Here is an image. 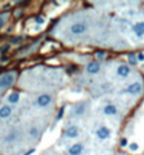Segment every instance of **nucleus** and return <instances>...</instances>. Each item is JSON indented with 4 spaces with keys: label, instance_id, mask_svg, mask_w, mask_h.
Masks as SVG:
<instances>
[{
    "label": "nucleus",
    "instance_id": "ddd939ff",
    "mask_svg": "<svg viewBox=\"0 0 144 155\" xmlns=\"http://www.w3.org/2000/svg\"><path fill=\"white\" fill-rule=\"evenodd\" d=\"M17 139H18V131L17 130H10L7 133V134L4 136V143H7V144H11V143H16Z\"/></svg>",
    "mask_w": 144,
    "mask_h": 155
},
{
    "label": "nucleus",
    "instance_id": "4468645a",
    "mask_svg": "<svg viewBox=\"0 0 144 155\" xmlns=\"http://www.w3.org/2000/svg\"><path fill=\"white\" fill-rule=\"evenodd\" d=\"M118 108H116L115 105H112V103H108V105L104 106V113L106 115V116H116L118 115Z\"/></svg>",
    "mask_w": 144,
    "mask_h": 155
},
{
    "label": "nucleus",
    "instance_id": "f3484780",
    "mask_svg": "<svg viewBox=\"0 0 144 155\" xmlns=\"http://www.w3.org/2000/svg\"><path fill=\"white\" fill-rule=\"evenodd\" d=\"M129 63L132 66L137 64V59H136V55H134V53H130V55H129Z\"/></svg>",
    "mask_w": 144,
    "mask_h": 155
},
{
    "label": "nucleus",
    "instance_id": "f257e3e1",
    "mask_svg": "<svg viewBox=\"0 0 144 155\" xmlns=\"http://www.w3.org/2000/svg\"><path fill=\"white\" fill-rule=\"evenodd\" d=\"M16 71H10L3 76H0V90H6L8 87H11L16 81Z\"/></svg>",
    "mask_w": 144,
    "mask_h": 155
},
{
    "label": "nucleus",
    "instance_id": "39448f33",
    "mask_svg": "<svg viewBox=\"0 0 144 155\" xmlns=\"http://www.w3.org/2000/svg\"><path fill=\"white\" fill-rule=\"evenodd\" d=\"M95 137L100 141H105V140H108L111 137V129L106 126H101L100 129H97L95 130Z\"/></svg>",
    "mask_w": 144,
    "mask_h": 155
},
{
    "label": "nucleus",
    "instance_id": "5701e85b",
    "mask_svg": "<svg viewBox=\"0 0 144 155\" xmlns=\"http://www.w3.org/2000/svg\"><path fill=\"white\" fill-rule=\"evenodd\" d=\"M136 59H137V61H144V53H139V55H136Z\"/></svg>",
    "mask_w": 144,
    "mask_h": 155
},
{
    "label": "nucleus",
    "instance_id": "dca6fc26",
    "mask_svg": "<svg viewBox=\"0 0 144 155\" xmlns=\"http://www.w3.org/2000/svg\"><path fill=\"white\" fill-rule=\"evenodd\" d=\"M38 136H39V129H38V127H31L28 130L29 139H38Z\"/></svg>",
    "mask_w": 144,
    "mask_h": 155
},
{
    "label": "nucleus",
    "instance_id": "1a4fd4ad",
    "mask_svg": "<svg viewBox=\"0 0 144 155\" xmlns=\"http://www.w3.org/2000/svg\"><path fill=\"white\" fill-rule=\"evenodd\" d=\"M87 110V103L85 102H78L77 105L73 106V110H72V115L74 116H83Z\"/></svg>",
    "mask_w": 144,
    "mask_h": 155
},
{
    "label": "nucleus",
    "instance_id": "2eb2a0df",
    "mask_svg": "<svg viewBox=\"0 0 144 155\" xmlns=\"http://www.w3.org/2000/svg\"><path fill=\"white\" fill-rule=\"evenodd\" d=\"M18 101H20V94H18V92H11V94L7 97V102L10 103V106L17 103Z\"/></svg>",
    "mask_w": 144,
    "mask_h": 155
},
{
    "label": "nucleus",
    "instance_id": "0eeeda50",
    "mask_svg": "<svg viewBox=\"0 0 144 155\" xmlns=\"http://www.w3.org/2000/svg\"><path fill=\"white\" fill-rule=\"evenodd\" d=\"M85 151L84 148V144L81 143H74L73 145H70L67 150V154L69 155H83Z\"/></svg>",
    "mask_w": 144,
    "mask_h": 155
},
{
    "label": "nucleus",
    "instance_id": "6e6552de",
    "mask_svg": "<svg viewBox=\"0 0 144 155\" xmlns=\"http://www.w3.org/2000/svg\"><path fill=\"white\" fill-rule=\"evenodd\" d=\"M100 70H101V63L98 60L88 63L87 67H85V71H87L88 76H95V74L100 73Z\"/></svg>",
    "mask_w": 144,
    "mask_h": 155
},
{
    "label": "nucleus",
    "instance_id": "423d86ee",
    "mask_svg": "<svg viewBox=\"0 0 144 155\" xmlns=\"http://www.w3.org/2000/svg\"><path fill=\"white\" fill-rule=\"evenodd\" d=\"M52 103V95L49 94H41L38 98H36V105L38 108H48L49 105Z\"/></svg>",
    "mask_w": 144,
    "mask_h": 155
},
{
    "label": "nucleus",
    "instance_id": "f8f14e48",
    "mask_svg": "<svg viewBox=\"0 0 144 155\" xmlns=\"http://www.w3.org/2000/svg\"><path fill=\"white\" fill-rule=\"evenodd\" d=\"M13 115V108L10 105H3L0 106V119H8Z\"/></svg>",
    "mask_w": 144,
    "mask_h": 155
},
{
    "label": "nucleus",
    "instance_id": "20e7f679",
    "mask_svg": "<svg viewBox=\"0 0 144 155\" xmlns=\"http://www.w3.org/2000/svg\"><path fill=\"white\" fill-rule=\"evenodd\" d=\"M63 136L66 139H70V140H74V139H78V136H80V130H78V127L74 126V124H70L64 129L63 131Z\"/></svg>",
    "mask_w": 144,
    "mask_h": 155
},
{
    "label": "nucleus",
    "instance_id": "b1692460",
    "mask_svg": "<svg viewBox=\"0 0 144 155\" xmlns=\"http://www.w3.org/2000/svg\"><path fill=\"white\" fill-rule=\"evenodd\" d=\"M4 22H6V16L3 14V16H0V28L4 25Z\"/></svg>",
    "mask_w": 144,
    "mask_h": 155
},
{
    "label": "nucleus",
    "instance_id": "6ab92c4d",
    "mask_svg": "<svg viewBox=\"0 0 144 155\" xmlns=\"http://www.w3.org/2000/svg\"><path fill=\"white\" fill-rule=\"evenodd\" d=\"M35 22L38 25H42V24H45V18L42 16H36L35 17Z\"/></svg>",
    "mask_w": 144,
    "mask_h": 155
},
{
    "label": "nucleus",
    "instance_id": "7ed1b4c3",
    "mask_svg": "<svg viewBox=\"0 0 144 155\" xmlns=\"http://www.w3.org/2000/svg\"><path fill=\"white\" fill-rule=\"evenodd\" d=\"M124 92L129 95H133V97H136V95H140L141 92H143V84L141 82H132V84H129L127 87H126V90H124Z\"/></svg>",
    "mask_w": 144,
    "mask_h": 155
},
{
    "label": "nucleus",
    "instance_id": "a211bd4d",
    "mask_svg": "<svg viewBox=\"0 0 144 155\" xmlns=\"http://www.w3.org/2000/svg\"><path fill=\"white\" fill-rule=\"evenodd\" d=\"M63 113H64V106H62L59 109V112H57V116H56V122H59V120H62V118H63Z\"/></svg>",
    "mask_w": 144,
    "mask_h": 155
},
{
    "label": "nucleus",
    "instance_id": "aec40b11",
    "mask_svg": "<svg viewBox=\"0 0 144 155\" xmlns=\"http://www.w3.org/2000/svg\"><path fill=\"white\" fill-rule=\"evenodd\" d=\"M21 41H23V37H14V38H11V43H13V45H17V43H20Z\"/></svg>",
    "mask_w": 144,
    "mask_h": 155
},
{
    "label": "nucleus",
    "instance_id": "a878e982",
    "mask_svg": "<svg viewBox=\"0 0 144 155\" xmlns=\"http://www.w3.org/2000/svg\"><path fill=\"white\" fill-rule=\"evenodd\" d=\"M34 152H35V150L32 148V150H29V151H27V152H25L24 155H31V154H34Z\"/></svg>",
    "mask_w": 144,
    "mask_h": 155
},
{
    "label": "nucleus",
    "instance_id": "393cba45",
    "mask_svg": "<svg viewBox=\"0 0 144 155\" xmlns=\"http://www.w3.org/2000/svg\"><path fill=\"white\" fill-rule=\"evenodd\" d=\"M127 145V139H122L120 140V147H126Z\"/></svg>",
    "mask_w": 144,
    "mask_h": 155
},
{
    "label": "nucleus",
    "instance_id": "412c9836",
    "mask_svg": "<svg viewBox=\"0 0 144 155\" xmlns=\"http://www.w3.org/2000/svg\"><path fill=\"white\" fill-rule=\"evenodd\" d=\"M8 49H10V45H3L2 46V48H0V53H2V55H4V53H7L8 52Z\"/></svg>",
    "mask_w": 144,
    "mask_h": 155
},
{
    "label": "nucleus",
    "instance_id": "f03ea898",
    "mask_svg": "<svg viewBox=\"0 0 144 155\" xmlns=\"http://www.w3.org/2000/svg\"><path fill=\"white\" fill-rule=\"evenodd\" d=\"M87 29H88V25L85 24L84 21H77V22L72 24L70 32H72L73 35H83V34L87 32Z\"/></svg>",
    "mask_w": 144,
    "mask_h": 155
},
{
    "label": "nucleus",
    "instance_id": "9b49d317",
    "mask_svg": "<svg viewBox=\"0 0 144 155\" xmlns=\"http://www.w3.org/2000/svg\"><path fill=\"white\" fill-rule=\"evenodd\" d=\"M132 31L134 32L137 38H143L144 37V21H139L132 27Z\"/></svg>",
    "mask_w": 144,
    "mask_h": 155
},
{
    "label": "nucleus",
    "instance_id": "4be33fe9",
    "mask_svg": "<svg viewBox=\"0 0 144 155\" xmlns=\"http://www.w3.org/2000/svg\"><path fill=\"white\" fill-rule=\"evenodd\" d=\"M129 148H130V151H137V150H139V145H137L136 143H132L129 145Z\"/></svg>",
    "mask_w": 144,
    "mask_h": 155
},
{
    "label": "nucleus",
    "instance_id": "bb28decb",
    "mask_svg": "<svg viewBox=\"0 0 144 155\" xmlns=\"http://www.w3.org/2000/svg\"><path fill=\"white\" fill-rule=\"evenodd\" d=\"M104 56H105V53L102 52V50H101V52H98V57H100V59H102Z\"/></svg>",
    "mask_w": 144,
    "mask_h": 155
},
{
    "label": "nucleus",
    "instance_id": "9d476101",
    "mask_svg": "<svg viewBox=\"0 0 144 155\" xmlns=\"http://www.w3.org/2000/svg\"><path fill=\"white\" fill-rule=\"evenodd\" d=\"M116 76L120 78H126L130 76V67L127 64H120L116 69Z\"/></svg>",
    "mask_w": 144,
    "mask_h": 155
}]
</instances>
